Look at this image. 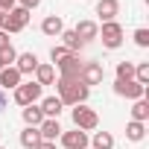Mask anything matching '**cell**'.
Instances as JSON below:
<instances>
[{"label":"cell","mask_w":149,"mask_h":149,"mask_svg":"<svg viewBox=\"0 0 149 149\" xmlns=\"http://www.w3.org/2000/svg\"><path fill=\"white\" fill-rule=\"evenodd\" d=\"M132 120H134V123H146V120H149V102H146V100H134V105H132Z\"/></svg>","instance_id":"ffe728a7"},{"label":"cell","mask_w":149,"mask_h":149,"mask_svg":"<svg viewBox=\"0 0 149 149\" xmlns=\"http://www.w3.org/2000/svg\"><path fill=\"white\" fill-rule=\"evenodd\" d=\"M67 53H70V50H67L64 44H56V47L50 50V58H53V61H61V58H64ZM73 56H76V53H73Z\"/></svg>","instance_id":"4316f807"},{"label":"cell","mask_w":149,"mask_h":149,"mask_svg":"<svg viewBox=\"0 0 149 149\" xmlns=\"http://www.w3.org/2000/svg\"><path fill=\"white\" fill-rule=\"evenodd\" d=\"M58 64V76L61 79H79V70H82V58L79 56H73V53H67L61 61H56Z\"/></svg>","instance_id":"52a82bcc"},{"label":"cell","mask_w":149,"mask_h":149,"mask_svg":"<svg viewBox=\"0 0 149 149\" xmlns=\"http://www.w3.org/2000/svg\"><path fill=\"white\" fill-rule=\"evenodd\" d=\"M38 6H41V0H21V9H26V12H32Z\"/></svg>","instance_id":"f546056e"},{"label":"cell","mask_w":149,"mask_h":149,"mask_svg":"<svg viewBox=\"0 0 149 149\" xmlns=\"http://www.w3.org/2000/svg\"><path fill=\"white\" fill-rule=\"evenodd\" d=\"M0 149H6V146H0Z\"/></svg>","instance_id":"e575fe53"},{"label":"cell","mask_w":149,"mask_h":149,"mask_svg":"<svg viewBox=\"0 0 149 149\" xmlns=\"http://www.w3.org/2000/svg\"><path fill=\"white\" fill-rule=\"evenodd\" d=\"M73 126H76L79 132H94L100 126V114L88 105H76L73 108Z\"/></svg>","instance_id":"7a4b0ae2"},{"label":"cell","mask_w":149,"mask_h":149,"mask_svg":"<svg viewBox=\"0 0 149 149\" xmlns=\"http://www.w3.org/2000/svg\"><path fill=\"white\" fill-rule=\"evenodd\" d=\"M24 123L38 129V126L44 123V114H41V108H38V105H26V108H24Z\"/></svg>","instance_id":"44dd1931"},{"label":"cell","mask_w":149,"mask_h":149,"mask_svg":"<svg viewBox=\"0 0 149 149\" xmlns=\"http://www.w3.org/2000/svg\"><path fill=\"white\" fill-rule=\"evenodd\" d=\"M117 79H120V82L134 79V64H132V61H117Z\"/></svg>","instance_id":"d4e9b609"},{"label":"cell","mask_w":149,"mask_h":149,"mask_svg":"<svg viewBox=\"0 0 149 149\" xmlns=\"http://www.w3.org/2000/svg\"><path fill=\"white\" fill-rule=\"evenodd\" d=\"M3 47H9V32L0 29V50H3Z\"/></svg>","instance_id":"4dcf8cb0"},{"label":"cell","mask_w":149,"mask_h":149,"mask_svg":"<svg viewBox=\"0 0 149 149\" xmlns=\"http://www.w3.org/2000/svg\"><path fill=\"white\" fill-rule=\"evenodd\" d=\"M58 38L64 41V47H67L70 53H76V56H79V50L85 47V44H82V41L76 38V32H73V29H61V35H58Z\"/></svg>","instance_id":"d6986e66"},{"label":"cell","mask_w":149,"mask_h":149,"mask_svg":"<svg viewBox=\"0 0 149 149\" xmlns=\"http://www.w3.org/2000/svg\"><path fill=\"white\" fill-rule=\"evenodd\" d=\"M58 137H61V146H64V149H88V143H91L88 132H79V129H73V132H61Z\"/></svg>","instance_id":"ba28073f"},{"label":"cell","mask_w":149,"mask_h":149,"mask_svg":"<svg viewBox=\"0 0 149 149\" xmlns=\"http://www.w3.org/2000/svg\"><path fill=\"white\" fill-rule=\"evenodd\" d=\"M21 79H24V76H21L15 67H3V70H0V91H3V88H6V91H15V88L21 85Z\"/></svg>","instance_id":"5bb4252c"},{"label":"cell","mask_w":149,"mask_h":149,"mask_svg":"<svg viewBox=\"0 0 149 149\" xmlns=\"http://www.w3.org/2000/svg\"><path fill=\"white\" fill-rule=\"evenodd\" d=\"M41 114H44V120H58V114H61V100L58 97H47V100H41Z\"/></svg>","instance_id":"7c38bea8"},{"label":"cell","mask_w":149,"mask_h":149,"mask_svg":"<svg viewBox=\"0 0 149 149\" xmlns=\"http://www.w3.org/2000/svg\"><path fill=\"white\" fill-rule=\"evenodd\" d=\"M35 82L44 88V85H56V67L53 64H38L35 67Z\"/></svg>","instance_id":"e0dca14e"},{"label":"cell","mask_w":149,"mask_h":149,"mask_svg":"<svg viewBox=\"0 0 149 149\" xmlns=\"http://www.w3.org/2000/svg\"><path fill=\"white\" fill-rule=\"evenodd\" d=\"M73 32H76V38H79L82 44H88V41H94V38L100 35V26H97L94 21H79Z\"/></svg>","instance_id":"8fae6325"},{"label":"cell","mask_w":149,"mask_h":149,"mask_svg":"<svg viewBox=\"0 0 149 149\" xmlns=\"http://www.w3.org/2000/svg\"><path fill=\"white\" fill-rule=\"evenodd\" d=\"M38 64H41V61H38V56H35V53H21V56L15 58V64H12V67L24 76V73H35V67H38Z\"/></svg>","instance_id":"30bf717a"},{"label":"cell","mask_w":149,"mask_h":149,"mask_svg":"<svg viewBox=\"0 0 149 149\" xmlns=\"http://www.w3.org/2000/svg\"><path fill=\"white\" fill-rule=\"evenodd\" d=\"M0 70H3V61H0Z\"/></svg>","instance_id":"836d02e7"},{"label":"cell","mask_w":149,"mask_h":149,"mask_svg":"<svg viewBox=\"0 0 149 149\" xmlns=\"http://www.w3.org/2000/svg\"><path fill=\"white\" fill-rule=\"evenodd\" d=\"M15 6H18V0H0V12H6V15H9Z\"/></svg>","instance_id":"f1b7e54d"},{"label":"cell","mask_w":149,"mask_h":149,"mask_svg":"<svg viewBox=\"0 0 149 149\" xmlns=\"http://www.w3.org/2000/svg\"><path fill=\"white\" fill-rule=\"evenodd\" d=\"M126 137L134 140V143H140V140L146 137V123H134V120H132V123L126 126Z\"/></svg>","instance_id":"7402d4cb"},{"label":"cell","mask_w":149,"mask_h":149,"mask_svg":"<svg viewBox=\"0 0 149 149\" xmlns=\"http://www.w3.org/2000/svg\"><path fill=\"white\" fill-rule=\"evenodd\" d=\"M134 82L137 85H149V61H140V64H134Z\"/></svg>","instance_id":"cb8c5ba5"},{"label":"cell","mask_w":149,"mask_h":149,"mask_svg":"<svg viewBox=\"0 0 149 149\" xmlns=\"http://www.w3.org/2000/svg\"><path fill=\"white\" fill-rule=\"evenodd\" d=\"M15 58H18V53H15V47H12V44L0 50V61H3V67H12V64H15Z\"/></svg>","instance_id":"484cf974"},{"label":"cell","mask_w":149,"mask_h":149,"mask_svg":"<svg viewBox=\"0 0 149 149\" xmlns=\"http://www.w3.org/2000/svg\"><path fill=\"white\" fill-rule=\"evenodd\" d=\"M64 129L58 126V120H44L41 126H38V134H41V140H50V143H56V137L61 134Z\"/></svg>","instance_id":"9a60e30c"},{"label":"cell","mask_w":149,"mask_h":149,"mask_svg":"<svg viewBox=\"0 0 149 149\" xmlns=\"http://www.w3.org/2000/svg\"><path fill=\"white\" fill-rule=\"evenodd\" d=\"M56 91H58V100L61 105H85L91 88H85L79 79H56Z\"/></svg>","instance_id":"6da1fadb"},{"label":"cell","mask_w":149,"mask_h":149,"mask_svg":"<svg viewBox=\"0 0 149 149\" xmlns=\"http://www.w3.org/2000/svg\"><path fill=\"white\" fill-rule=\"evenodd\" d=\"M91 143H94V149H114V137H111V132H97V134L91 137Z\"/></svg>","instance_id":"603a6c76"},{"label":"cell","mask_w":149,"mask_h":149,"mask_svg":"<svg viewBox=\"0 0 149 149\" xmlns=\"http://www.w3.org/2000/svg\"><path fill=\"white\" fill-rule=\"evenodd\" d=\"M26 24H29V12L21 9V6H15V9L6 15V32H21Z\"/></svg>","instance_id":"9c48e42d"},{"label":"cell","mask_w":149,"mask_h":149,"mask_svg":"<svg viewBox=\"0 0 149 149\" xmlns=\"http://www.w3.org/2000/svg\"><path fill=\"white\" fill-rule=\"evenodd\" d=\"M61 29H64V24H61V18H58V15H47V18L41 21V32H44V35H50V38L61 35Z\"/></svg>","instance_id":"2e32d148"},{"label":"cell","mask_w":149,"mask_h":149,"mask_svg":"<svg viewBox=\"0 0 149 149\" xmlns=\"http://www.w3.org/2000/svg\"><path fill=\"white\" fill-rule=\"evenodd\" d=\"M3 108H6V94L0 91V111H3Z\"/></svg>","instance_id":"d6a6232c"},{"label":"cell","mask_w":149,"mask_h":149,"mask_svg":"<svg viewBox=\"0 0 149 149\" xmlns=\"http://www.w3.org/2000/svg\"><path fill=\"white\" fill-rule=\"evenodd\" d=\"M97 15L102 18V24H108V21H114L120 15V3L117 0H100L97 3Z\"/></svg>","instance_id":"4fadbf2b"},{"label":"cell","mask_w":149,"mask_h":149,"mask_svg":"<svg viewBox=\"0 0 149 149\" xmlns=\"http://www.w3.org/2000/svg\"><path fill=\"white\" fill-rule=\"evenodd\" d=\"M134 44L137 47H149V29H143V26L134 29Z\"/></svg>","instance_id":"83f0119b"},{"label":"cell","mask_w":149,"mask_h":149,"mask_svg":"<svg viewBox=\"0 0 149 149\" xmlns=\"http://www.w3.org/2000/svg\"><path fill=\"white\" fill-rule=\"evenodd\" d=\"M35 149H56V143H50V140H41Z\"/></svg>","instance_id":"1f68e13d"},{"label":"cell","mask_w":149,"mask_h":149,"mask_svg":"<svg viewBox=\"0 0 149 149\" xmlns=\"http://www.w3.org/2000/svg\"><path fill=\"white\" fill-rule=\"evenodd\" d=\"M102 76H105V67H102L100 61H85V64H82V70H79V82H82L85 88L100 85V82H102Z\"/></svg>","instance_id":"5b68a950"},{"label":"cell","mask_w":149,"mask_h":149,"mask_svg":"<svg viewBox=\"0 0 149 149\" xmlns=\"http://www.w3.org/2000/svg\"><path fill=\"white\" fill-rule=\"evenodd\" d=\"M97 38H102V44H105L108 50H117V47L123 44V26H120L117 21H108V24H102V29H100Z\"/></svg>","instance_id":"277c9868"},{"label":"cell","mask_w":149,"mask_h":149,"mask_svg":"<svg viewBox=\"0 0 149 149\" xmlns=\"http://www.w3.org/2000/svg\"><path fill=\"white\" fill-rule=\"evenodd\" d=\"M38 143H41V134H38V129H35V126H26V129L21 132V146H24V149H35Z\"/></svg>","instance_id":"ac0fdd59"},{"label":"cell","mask_w":149,"mask_h":149,"mask_svg":"<svg viewBox=\"0 0 149 149\" xmlns=\"http://www.w3.org/2000/svg\"><path fill=\"white\" fill-rule=\"evenodd\" d=\"M41 91H44V88H41L38 82H21V85L15 88V102L24 105V108H26V105H35V102L41 100Z\"/></svg>","instance_id":"3957f363"},{"label":"cell","mask_w":149,"mask_h":149,"mask_svg":"<svg viewBox=\"0 0 149 149\" xmlns=\"http://www.w3.org/2000/svg\"><path fill=\"white\" fill-rule=\"evenodd\" d=\"M114 94H117V97H126V100L134 102V100H143V97H146V88L137 85L134 79H126V82L117 79V82H114Z\"/></svg>","instance_id":"8992f818"}]
</instances>
